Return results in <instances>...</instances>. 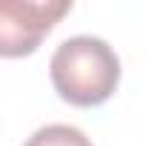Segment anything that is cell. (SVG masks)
<instances>
[{
    "label": "cell",
    "instance_id": "obj_2",
    "mask_svg": "<svg viewBox=\"0 0 146 146\" xmlns=\"http://www.w3.org/2000/svg\"><path fill=\"white\" fill-rule=\"evenodd\" d=\"M72 9L69 0L60 3H15L6 0L0 6V54L3 57H23L32 54L43 35Z\"/></svg>",
    "mask_w": 146,
    "mask_h": 146
},
{
    "label": "cell",
    "instance_id": "obj_3",
    "mask_svg": "<svg viewBox=\"0 0 146 146\" xmlns=\"http://www.w3.org/2000/svg\"><path fill=\"white\" fill-rule=\"evenodd\" d=\"M23 146H92V140L78 129V126H69V123H52L37 129Z\"/></svg>",
    "mask_w": 146,
    "mask_h": 146
},
{
    "label": "cell",
    "instance_id": "obj_1",
    "mask_svg": "<svg viewBox=\"0 0 146 146\" xmlns=\"http://www.w3.org/2000/svg\"><path fill=\"white\" fill-rule=\"evenodd\" d=\"M49 75L54 92L72 106H100L106 103L120 83V60L115 49L92 35H78L63 40L52 60Z\"/></svg>",
    "mask_w": 146,
    "mask_h": 146
}]
</instances>
